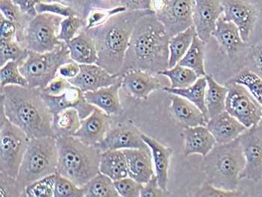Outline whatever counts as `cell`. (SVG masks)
<instances>
[{
  "instance_id": "obj_51",
  "label": "cell",
  "mask_w": 262,
  "mask_h": 197,
  "mask_svg": "<svg viewBox=\"0 0 262 197\" xmlns=\"http://www.w3.org/2000/svg\"><path fill=\"white\" fill-rule=\"evenodd\" d=\"M116 6H123L127 11L151 10L153 0H114Z\"/></svg>"
},
{
  "instance_id": "obj_5",
  "label": "cell",
  "mask_w": 262,
  "mask_h": 197,
  "mask_svg": "<svg viewBox=\"0 0 262 197\" xmlns=\"http://www.w3.org/2000/svg\"><path fill=\"white\" fill-rule=\"evenodd\" d=\"M246 165L238 138L230 143L218 144L204 157L201 170L207 182L223 190H237Z\"/></svg>"
},
{
  "instance_id": "obj_48",
  "label": "cell",
  "mask_w": 262,
  "mask_h": 197,
  "mask_svg": "<svg viewBox=\"0 0 262 197\" xmlns=\"http://www.w3.org/2000/svg\"><path fill=\"white\" fill-rule=\"evenodd\" d=\"M1 196H24V193L17 179L1 173Z\"/></svg>"
},
{
  "instance_id": "obj_14",
  "label": "cell",
  "mask_w": 262,
  "mask_h": 197,
  "mask_svg": "<svg viewBox=\"0 0 262 197\" xmlns=\"http://www.w3.org/2000/svg\"><path fill=\"white\" fill-rule=\"evenodd\" d=\"M142 132L132 123L121 124L110 129L106 137L97 146L101 151L130 148L151 150L142 140Z\"/></svg>"
},
{
  "instance_id": "obj_21",
  "label": "cell",
  "mask_w": 262,
  "mask_h": 197,
  "mask_svg": "<svg viewBox=\"0 0 262 197\" xmlns=\"http://www.w3.org/2000/svg\"><path fill=\"white\" fill-rule=\"evenodd\" d=\"M169 112L173 120L184 128L206 126L208 122V119L195 104L179 95H171Z\"/></svg>"
},
{
  "instance_id": "obj_28",
  "label": "cell",
  "mask_w": 262,
  "mask_h": 197,
  "mask_svg": "<svg viewBox=\"0 0 262 197\" xmlns=\"http://www.w3.org/2000/svg\"><path fill=\"white\" fill-rule=\"evenodd\" d=\"M100 172L107 176L114 182L128 177L127 160L122 150L102 151Z\"/></svg>"
},
{
  "instance_id": "obj_33",
  "label": "cell",
  "mask_w": 262,
  "mask_h": 197,
  "mask_svg": "<svg viewBox=\"0 0 262 197\" xmlns=\"http://www.w3.org/2000/svg\"><path fill=\"white\" fill-rule=\"evenodd\" d=\"M205 43L195 35L191 46L179 63L180 65L191 69L199 77H205L207 74L205 69L204 54Z\"/></svg>"
},
{
  "instance_id": "obj_43",
  "label": "cell",
  "mask_w": 262,
  "mask_h": 197,
  "mask_svg": "<svg viewBox=\"0 0 262 197\" xmlns=\"http://www.w3.org/2000/svg\"><path fill=\"white\" fill-rule=\"evenodd\" d=\"M126 11H127V9L123 6H116L111 9L94 8L90 13H88V16L86 17V27L84 30H90L102 25L115 14L124 12Z\"/></svg>"
},
{
  "instance_id": "obj_52",
  "label": "cell",
  "mask_w": 262,
  "mask_h": 197,
  "mask_svg": "<svg viewBox=\"0 0 262 197\" xmlns=\"http://www.w3.org/2000/svg\"><path fill=\"white\" fill-rule=\"evenodd\" d=\"M17 27L14 23L5 18L3 14H0V40L11 41L16 39Z\"/></svg>"
},
{
  "instance_id": "obj_46",
  "label": "cell",
  "mask_w": 262,
  "mask_h": 197,
  "mask_svg": "<svg viewBox=\"0 0 262 197\" xmlns=\"http://www.w3.org/2000/svg\"><path fill=\"white\" fill-rule=\"evenodd\" d=\"M35 10L37 14L50 13V14H56L64 17H72L77 14V13L73 10L72 8L69 7V6H64L61 3H45L40 2L35 6Z\"/></svg>"
},
{
  "instance_id": "obj_16",
  "label": "cell",
  "mask_w": 262,
  "mask_h": 197,
  "mask_svg": "<svg viewBox=\"0 0 262 197\" xmlns=\"http://www.w3.org/2000/svg\"><path fill=\"white\" fill-rule=\"evenodd\" d=\"M41 95L53 116L59 114L64 110L74 108L78 111L82 120L91 115L96 107L90 104L85 100L84 93L80 89L73 85L60 95L54 96L43 93L42 92Z\"/></svg>"
},
{
  "instance_id": "obj_29",
  "label": "cell",
  "mask_w": 262,
  "mask_h": 197,
  "mask_svg": "<svg viewBox=\"0 0 262 197\" xmlns=\"http://www.w3.org/2000/svg\"><path fill=\"white\" fill-rule=\"evenodd\" d=\"M207 81L205 106L209 119L224 112L228 89L216 81L211 75H205Z\"/></svg>"
},
{
  "instance_id": "obj_39",
  "label": "cell",
  "mask_w": 262,
  "mask_h": 197,
  "mask_svg": "<svg viewBox=\"0 0 262 197\" xmlns=\"http://www.w3.org/2000/svg\"><path fill=\"white\" fill-rule=\"evenodd\" d=\"M29 51L23 48L16 39L11 41L0 40V65L8 62H22L28 56Z\"/></svg>"
},
{
  "instance_id": "obj_45",
  "label": "cell",
  "mask_w": 262,
  "mask_h": 197,
  "mask_svg": "<svg viewBox=\"0 0 262 197\" xmlns=\"http://www.w3.org/2000/svg\"><path fill=\"white\" fill-rule=\"evenodd\" d=\"M114 185L120 196H140L142 184L139 183L132 178L128 177L115 181Z\"/></svg>"
},
{
  "instance_id": "obj_7",
  "label": "cell",
  "mask_w": 262,
  "mask_h": 197,
  "mask_svg": "<svg viewBox=\"0 0 262 197\" xmlns=\"http://www.w3.org/2000/svg\"><path fill=\"white\" fill-rule=\"evenodd\" d=\"M72 61L67 43L63 42L51 52L29 51L27 59L20 64V71L28 81L30 88L43 90L56 78L61 65Z\"/></svg>"
},
{
  "instance_id": "obj_3",
  "label": "cell",
  "mask_w": 262,
  "mask_h": 197,
  "mask_svg": "<svg viewBox=\"0 0 262 197\" xmlns=\"http://www.w3.org/2000/svg\"><path fill=\"white\" fill-rule=\"evenodd\" d=\"M150 14L155 12L152 10L126 11L115 14L102 25L84 30L96 46L97 64L112 74H119L136 24L142 17Z\"/></svg>"
},
{
  "instance_id": "obj_47",
  "label": "cell",
  "mask_w": 262,
  "mask_h": 197,
  "mask_svg": "<svg viewBox=\"0 0 262 197\" xmlns=\"http://www.w3.org/2000/svg\"><path fill=\"white\" fill-rule=\"evenodd\" d=\"M247 67L262 78V41L252 46L247 53Z\"/></svg>"
},
{
  "instance_id": "obj_26",
  "label": "cell",
  "mask_w": 262,
  "mask_h": 197,
  "mask_svg": "<svg viewBox=\"0 0 262 197\" xmlns=\"http://www.w3.org/2000/svg\"><path fill=\"white\" fill-rule=\"evenodd\" d=\"M142 137L151 149L155 176L158 179V184L163 190H167L169 168L173 150L145 134H142Z\"/></svg>"
},
{
  "instance_id": "obj_8",
  "label": "cell",
  "mask_w": 262,
  "mask_h": 197,
  "mask_svg": "<svg viewBox=\"0 0 262 197\" xmlns=\"http://www.w3.org/2000/svg\"><path fill=\"white\" fill-rule=\"evenodd\" d=\"M0 120V172L17 179L30 138L9 121L2 107Z\"/></svg>"
},
{
  "instance_id": "obj_56",
  "label": "cell",
  "mask_w": 262,
  "mask_h": 197,
  "mask_svg": "<svg viewBox=\"0 0 262 197\" xmlns=\"http://www.w3.org/2000/svg\"><path fill=\"white\" fill-rule=\"evenodd\" d=\"M258 125L261 126V127H262V119H261V122H260L259 125Z\"/></svg>"
},
{
  "instance_id": "obj_35",
  "label": "cell",
  "mask_w": 262,
  "mask_h": 197,
  "mask_svg": "<svg viewBox=\"0 0 262 197\" xmlns=\"http://www.w3.org/2000/svg\"><path fill=\"white\" fill-rule=\"evenodd\" d=\"M86 197H119L114 181L99 172L85 185Z\"/></svg>"
},
{
  "instance_id": "obj_9",
  "label": "cell",
  "mask_w": 262,
  "mask_h": 197,
  "mask_svg": "<svg viewBox=\"0 0 262 197\" xmlns=\"http://www.w3.org/2000/svg\"><path fill=\"white\" fill-rule=\"evenodd\" d=\"M61 21L62 17L56 14H37L27 24L21 46L37 53L53 51L63 43L58 38Z\"/></svg>"
},
{
  "instance_id": "obj_23",
  "label": "cell",
  "mask_w": 262,
  "mask_h": 197,
  "mask_svg": "<svg viewBox=\"0 0 262 197\" xmlns=\"http://www.w3.org/2000/svg\"><path fill=\"white\" fill-rule=\"evenodd\" d=\"M206 127L218 144L230 143L247 130L245 126L226 111L209 119Z\"/></svg>"
},
{
  "instance_id": "obj_2",
  "label": "cell",
  "mask_w": 262,
  "mask_h": 197,
  "mask_svg": "<svg viewBox=\"0 0 262 197\" xmlns=\"http://www.w3.org/2000/svg\"><path fill=\"white\" fill-rule=\"evenodd\" d=\"M1 107L9 121L30 139L55 137L53 114L40 89L7 85L1 90Z\"/></svg>"
},
{
  "instance_id": "obj_24",
  "label": "cell",
  "mask_w": 262,
  "mask_h": 197,
  "mask_svg": "<svg viewBox=\"0 0 262 197\" xmlns=\"http://www.w3.org/2000/svg\"><path fill=\"white\" fill-rule=\"evenodd\" d=\"M122 76L116 83L95 92L84 93L85 100L90 104L99 108L111 116H117L122 112L119 90L121 88Z\"/></svg>"
},
{
  "instance_id": "obj_31",
  "label": "cell",
  "mask_w": 262,
  "mask_h": 197,
  "mask_svg": "<svg viewBox=\"0 0 262 197\" xmlns=\"http://www.w3.org/2000/svg\"><path fill=\"white\" fill-rule=\"evenodd\" d=\"M81 119L78 111L74 108L64 110L53 116V133L56 138L66 136H74L80 129Z\"/></svg>"
},
{
  "instance_id": "obj_57",
  "label": "cell",
  "mask_w": 262,
  "mask_h": 197,
  "mask_svg": "<svg viewBox=\"0 0 262 197\" xmlns=\"http://www.w3.org/2000/svg\"><path fill=\"white\" fill-rule=\"evenodd\" d=\"M104 1H106V0H104Z\"/></svg>"
},
{
  "instance_id": "obj_13",
  "label": "cell",
  "mask_w": 262,
  "mask_h": 197,
  "mask_svg": "<svg viewBox=\"0 0 262 197\" xmlns=\"http://www.w3.org/2000/svg\"><path fill=\"white\" fill-rule=\"evenodd\" d=\"M223 17L235 24L243 41H250L258 17L256 6L250 0H222Z\"/></svg>"
},
{
  "instance_id": "obj_38",
  "label": "cell",
  "mask_w": 262,
  "mask_h": 197,
  "mask_svg": "<svg viewBox=\"0 0 262 197\" xmlns=\"http://www.w3.org/2000/svg\"><path fill=\"white\" fill-rule=\"evenodd\" d=\"M20 62L10 61L2 66L0 70L1 90L7 85H19L29 87L28 81L20 71Z\"/></svg>"
},
{
  "instance_id": "obj_32",
  "label": "cell",
  "mask_w": 262,
  "mask_h": 197,
  "mask_svg": "<svg viewBox=\"0 0 262 197\" xmlns=\"http://www.w3.org/2000/svg\"><path fill=\"white\" fill-rule=\"evenodd\" d=\"M196 35L195 27L192 26L169 39V69L174 67L182 60L184 55L191 46L194 37Z\"/></svg>"
},
{
  "instance_id": "obj_30",
  "label": "cell",
  "mask_w": 262,
  "mask_h": 197,
  "mask_svg": "<svg viewBox=\"0 0 262 197\" xmlns=\"http://www.w3.org/2000/svg\"><path fill=\"white\" fill-rule=\"evenodd\" d=\"M206 88V78L205 77H199L195 83L186 88L173 89L171 87H163V90L171 95H179L188 100L192 104H195L209 120L205 101Z\"/></svg>"
},
{
  "instance_id": "obj_11",
  "label": "cell",
  "mask_w": 262,
  "mask_h": 197,
  "mask_svg": "<svg viewBox=\"0 0 262 197\" xmlns=\"http://www.w3.org/2000/svg\"><path fill=\"white\" fill-rule=\"evenodd\" d=\"M226 109L247 129L259 125L262 119V105L239 84L228 82Z\"/></svg>"
},
{
  "instance_id": "obj_6",
  "label": "cell",
  "mask_w": 262,
  "mask_h": 197,
  "mask_svg": "<svg viewBox=\"0 0 262 197\" xmlns=\"http://www.w3.org/2000/svg\"><path fill=\"white\" fill-rule=\"evenodd\" d=\"M59 150L54 137L31 138L17 178L23 191L31 184L57 172Z\"/></svg>"
},
{
  "instance_id": "obj_20",
  "label": "cell",
  "mask_w": 262,
  "mask_h": 197,
  "mask_svg": "<svg viewBox=\"0 0 262 197\" xmlns=\"http://www.w3.org/2000/svg\"><path fill=\"white\" fill-rule=\"evenodd\" d=\"M212 36L214 37L231 59H234L247 47V43L243 41L237 26L225 20L223 16L216 22Z\"/></svg>"
},
{
  "instance_id": "obj_18",
  "label": "cell",
  "mask_w": 262,
  "mask_h": 197,
  "mask_svg": "<svg viewBox=\"0 0 262 197\" xmlns=\"http://www.w3.org/2000/svg\"><path fill=\"white\" fill-rule=\"evenodd\" d=\"M121 76V88L136 99L147 100L153 92L162 88L160 80L150 72L134 69Z\"/></svg>"
},
{
  "instance_id": "obj_10",
  "label": "cell",
  "mask_w": 262,
  "mask_h": 197,
  "mask_svg": "<svg viewBox=\"0 0 262 197\" xmlns=\"http://www.w3.org/2000/svg\"><path fill=\"white\" fill-rule=\"evenodd\" d=\"M194 0H153L151 10L173 37L193 26Z\"/></svg>"
},
{
  "instance_id": "obj_36",
  "label": "cell",
  "mask_w": 262,
  "mask_h": 197,
  "mask_svg": "<svg viewBox=\"0 0 262 197\" xmlns=\"http://www.w3.org/2000/svg\"><path fill=\"white\" fill-rule=\"evenodd\" d=\"M158 75L168 77L170 80V87L173 89H183L190 86L199 79L198 76L193 71L179 64L171 69L158 73Z\"/></svg>"
},
{
  "instance_id": "obj_22",
  "label": "cell",
  "mask_w": 262,
  "mask_h": 197,
  "mask_svg": "<svg viewBox=\"0 0 262 197\" xmlns=\"http://www.w3.org/2000/svg\"><path fill=\"white\" fill-rule=\"evenodd\" d=\"M122 151L127 160L129 177L143 185L155 175L151 150L130 148Z\"/></svg>"
},
{
  "instance_id": "obj_17",
  "label": "cell",
  "mask_w": 262,
  "mask_h": 197,
  "mask_svg": "<svg viewBox=\"0 0 262 197\" xmlns=\"http://www.w3.org/2000/svg\"><path fill=\"white\" fill-rule=\"evenodd\" d=\"M80 67V73L74 78L67 80L83 93L97 91L113 85L121 76L119 74H112L97 64H82Z\"/></svg>"
},
{
  "instance_id": "obj_40",
  "label": "cell",
  "mask_w": 262,
  "mask_h": 197,
  "mask_svg": "<svg viewBox=\"0 0 262 197\" xmlns=\"http://www.w3.org/2000/svg\"><path fill=\"white\" fill-rule=\"evenodd\" d=\"M86 24V19L81 18L77 16L66 17L61 22L58 38L66 43H69L80 33L81 30L85 28Z\"/></svg>"
},
{
  "instance_id": "obj_50",
  "label": "cell",
  "mask_w": 262,
  "mask_h": 197,
  "mask_svg": "<svg viewBox=\"0 0 262 197\" xmlns=\"http://www.w3.org/2000/svg\"><path fill=\"white\" fill-rule=\"evenodd\" d=\"M71 85L69 80L64 77H56L48 84V86L41 90L42 93L50 95H60L64 93Z\"/></svg>"
},
{
  "instance_id": "obj_34",
  "label": "cell",
  "mask_w": 262,
  "mask_h": 197,
  "mask_svg": "<svg viewBox=\"0 0 262 197\" xmlns=\"http://www.w3.org/2000/svg\"><path fill=\"white\" fill-rule=\"evenodd\" d=\"M0 11L5 18L14 23L17 27L16 41L22 45L24 41V31L27 24L30 22L28 18L31 17L24 14L20 7L17 6L12 0H0Z\"/></svg>"
},
{
  "instance_id": "obj_27",
  "label": "cell",
  "mask_w": 262,
  "mask_h": 197,
  "mask_svg": "<svg viewBox=\"0 0 262 197\" xmlns=\"http://www.w3.org/2000/svg\"><path fill=\"white\" fill-rule=\"evenodd\" d=\"M70 51L71 59L78 64H97L98 60V51L93 39L85 30L67 43Z\"/></svg>"
},
{
  "instance_id": "obj_25",
  "label": "cell",
  "mask_w": 262,
  "mask_h": 197,
  "mask_svg": "<svg viewBox=\"0 0 262 197\" xmlns=\"http://www.w3.org/2000/svg\"><path fill=\"white\" fill-rule=\"evenodd\" d=\"M184 156L200 155L205 157L216 145V141L206 126L187 127L183 132Z\"/></svg>"
},
{
  "instance_id": "obj_15",
  "label": "cell",
  "mask_w": 262,
  "mask_h": 197,
  "mask_svg": "<svg viewBox=\"0 0 262 197\" xmlns=\"http://www.w3.org/2000/svg\"><path fill=\"white\" fill-rule=\"evenodd\" d=\"M223 14L221 0H194L192 22L197 36L202 41L208 43Z\"/></svg>"
},
{
  "instance_id": "obj_1",
  "label": "cell",
  "mask_w": 262,
  "mask_h": 197,
  "mask_svg": "<svg viewBox=\"0 0 262 197\" xmlns=\"http://www.w3.org/2000/svg\"><path fill=\"white\" fill-rule=\"evenodd\" d=\"M169 39L155 14L142 17L134 27L119 74L134 69L158 74L169 69Z\"/></svg>"
},
{
  "instance_id": "obj_4",
  "label": "cell",
  "mask_w": 262,
  "mask_h": 197,
  "mask_svg": "<svg viewBox=\"0 0 262 197\" xmlns=\"http://www.w3.org/2000/svg\"><path fill=\"white\" fill-rule=\"evenodd\" d=\"M59 161L57 173L82 187L100 172L102 151L97 145H89L74 136L56 138Z\"/></svg>"
},
{
  "instance_id": "obj_42",
  "label": "cell",
  "mask_w": 262,
  "mask_h": 197,
  "mask_svg": "<svg viewBox=\"0 0 262 197\" xmlns=\"http://www.w3.org/2000/svg\"><path fill=\"white\" fill-rule=\"evenodd\" d=\"M85 196V187L77 186L75 183L60 174L56 173L54 197H84Z\"/></svg>"
},
{
  "instance_id": "obj_53",
  "label": "cell",
  "mask_w": 262,
  "mask_h": 197,
  "mask_svg": "<svg viewBox=\"0 0 262 197\" xmlns=\"http://www.w3.org/2000/svg\"><path fill=\"white\" fill-rule=\"evenodd\" d=\"M12 1L20 7L24 14L31 18L38 14L35 10V6L40 3V0H12Z\"/></svg>"
},
{
  "instance_id": "obj_37",
  "label": "cell",
  "mask_w": 262,
  "mask_h": 197,
  "mask_svg": "<svg viewBox=\"0 0 262 197\" xmlns=\"http://www.w3.org/2000/svg\"><path fill=\"white\" fill-rule=\"evenodd\" d=\"M229 82L245 87L249 93L262 105V78L256 73L246 68L236 74Z\"/></svg>"
},
{
  "instance_id": "obj_19",
  "label": "cell",
  "mask_w": 262,
  "mask_h": 197,
  "mask_svg": "<svg viewBox=\"0 0 262 197\" xmlns=\"http://www.w3.org/2000/svg\"><path fill=\"white\" fill-rule=\"evenodd\" d=\"M111 116L95 107L91 115L82 119L74 137L89 145H98L111 128Z\"/></svg>"
},
{
  "instance_id": "obj_41",
  "label": "cell",
  "mask_w": 262,
  "mask_h": 197,
  "mask_svg": "<svg viewBox=\"0 0 262 197\" xmlns=\"http://www.w3.org/2000/svg\"><path fill=\"white\" fill-rule=\"evenodd\" d=\"M55 180L56 173L36 181L26 187L24 196L54 197Z\"/></svg>"
},
{
  "instance_id": "obj_44",
  "label": "cell",
  "mask_w": 262,
  "mask_h": 197,
  "mask_svg": "<svg viewBox=\"0 0 262 197\" xmlns=\"http://www.w3.org/2000/svg\"><path fill=\"white\" fill-rule=\"evenodd\" d=\"M246 196L244 192L240 190H227L218 188L209 182H205L197 191L194 196L198 197H238Z\"/></svg>"
},
{
  "instance_id": "obj_54",
  "label": "cell",
  "mask_w": 262,
  "mask_h": 197,
  "mask_svg": "<svg viewBox=\"0 0 262 197\" xmlns=\"http://www.w3.org/2000/svg\"><path fill=\"white\" fill-rule=\"evenodd\" d=\"M80 64L72 61L61 65L58 72L61 77L66 79H71L75 77L80 73Z\"/></svg>"
},
{
  "instance_id": "obj_49",
  "label": "cell",
  "mask_w": 262,
  "mask_h": 197,
  "mask_svg": "<svg viewBox=\"0 0 262 197\" xmlns=\"http://www.w3.org/2000/svg\"><path fill=\"white\" fill-rule=\"evenodd\" d=\"M168 190H164L160 187L156 176L142 185L140 196L141 197H161L168 195Z\"/></svg>"
},
{
  "instance_id": "obj_12",
  "label": "cell",
  "mask_w": 262,
  "mask_h": 197,
  "mask_svg": "<svg viewBox=\"0 0 262 197\" xmlns=\"http://www.w3.org/2000/svg\"><path fill=\"white\" fill-rule=\"evenodd\" d=\"M238 140L246 161L241 179L258 182L262 179L261 126H254L247 129L238 137Z\"/></svg>"
},
{
  "instance_id": "obj_55",
  "label": "cell",
  "mask_w": 262,
  "mask_h": 197,
  "mask_svg": "<svg viewBox=\"0 0 262 197\" xmlns=\"http://www.w3.org/2000/svg\"><path fill=\"white\" fill-rule=\"evenodd\" d=\"M40 1L45 3H61L64 6H67L71 3V0H40Z\"/></svg>"
}]
</instances>
